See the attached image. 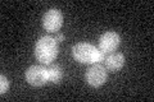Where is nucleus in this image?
Here are the masks:
<instances>
[{
  "label": "nucleus",
  "instance_id": "1",
  "mask_svg": "<svg viewBox=\"0 0 154 102\" xmlns=\"http://www.w3.org/2000/svg\"><path fill=\"white\" fill-rule=\"evenodd\" d=\"M58 52H59V48H58L55 38L49 36L41 37L35 45V56L44 65L50 64L57 57Z\"/></svg>",
  "mask_w": 154,
  "mask_h": 102
},
{
  "label": "nucleus",
  "instance_id": "2",
  "mask_svg": "<svg viewBox=\"0 0 154 102\" xmlns=\"http://www.w3.org/2000/svg\"><path fill=\"white\" fill-rule=\"evenodd\" d=\"M96 48L94 45L88 42H79L72 47V55H73L75 60L82 64H94Z\"/></svg>",
  "mask_w": 154,
  "mask_h": 102
},
{
  "label": "nucleus",
  "instance_id": "3",
  "mask_svg": "<svg viewBox=\"0 0 154 102\" xmlns=\"http://www.w3.org/2000/svg\"><path fill=\"white\" fill-rule=\"evenodd\" d=\"M26 80L33 87H41L49 80V71L42 65H32L26 70Z\"/></svg>",
  "mask_w": 154,
  "mask_h": 102
},
{
  "label": "nucleus",
  "instance_id": "4",
  "mask_svg": "<svg viewBox=\"0 0 154 102\" xmlns=\"http://www.w3.org/2000/svg\"><path fill=\"white\" fill-rule=\"evenodd\" d=\"M63 24V14L59 9H49L42 17V27L49 32H57Z\"/></svg>",
  "mask_w": 154,
  "mask_h": 102
},
{
  "label": "nucleus",
  "instance_id": "5",
  "mask_svg": "<svg viewBox=\"0 0 154 102\" xmlns=\"http://www.w3.org/2000/svg\"><path fill=\"white\" fill-rule=\"evenodd\" d=\"M107 80V70L100 64H94L86 71V82L91 87H100Z\"/></svg>",
  "mask_w": 154,
  "mask_h": 102
},
{
  "label": "nucleus",
  "instance_id": "6",
  "mask_svg": "<svg viewBox=\"0 0 154 102\" xmlns=\"http://www.w3.org/2000/svg\"><path fill=\"white\" fill-rule=\"evenodd\" d=\"M121 43V37L117 32H113V31H108L102 35L99 40V48L102 51H104L105 54L108 52H112L114 51L116 48L118 47V45Z\"/></svg>",
  "mask_w": 154,
  "mask_h": 102
},
{
  "label": "nucleus",
  "instance_id": "7",
  "mask_svg": "<svg viewBox=\"0 0 154 102\" xmlns=\"http://www.w3.org/2000/svg\"><path fill=\"white\" fill-rule=\"evenodd\" d=\"M125 64V56L121 52H112L110 55L105 57V68L110 71H117L122 69Z\"/></svg>",
  "mask_w": 154,
  "mask_h": 102
},
{
  "label": "nucleus",
  "instance_id": "8",
  "mask_svg": "<svg viewBox=\"0 0 154 102\" xmlns=\"http://www.w3.org/2000/svg\"><path fill=\"white\" fill-rule=\"evenodd\" d=\"M49 80H51L53 83H60V80L63 79V70H62V68L59 65H51L49 69Z\"/></svg>",
  "mask_w": 154,
  "mask_h": 102
},
{
  "label": "nucleus",
  "instance_id": "9",
  "mask_svg": "<svg viewBox=\"0 0 154 102\" xmlns=\"http://www.w3.org/2000/svg\"><path fill=\"white\" fill-rule=\"evenodd\" d=\"M8 88H9V82L7 79V77L2 74L0 75V93L4 95L8 91Z\"/></svg>",
  "mask_w": 154,
  "mask_h": 102
},
{
  "label": "nucleus",
  "instance_id": "10",
  "mask_svg": "<svg viewBox=\"0 0 154 102\" xmlns=\"http://www.w3.org/2000/svg\"><path fill=\"white\" fill-rule=\"evenodd\" d=\"M105 57H107V54H105L104 51H102L100 48L96 50V54H95V60H94V64H99L100 61L105 60Z\"/></svg>",
  "mask_w": 154,
  "mask_h": 102
},
{
  "label": "nucleus",
  "instance_id": "11",
  "mask_svg": "<svg viewBox=\"0 0 154 102\" xmlns=\"http://www.w3.org/2000/svg\"><path fill=\"white\" fill-rule=\"evenodd\" d=\"M64 40V35H62V33H58L57 37H55V41L57 42H60V41H63Z\"/></svg>",
  "mask_w": 154,
  "mask_h": 102
}]
</instances>
